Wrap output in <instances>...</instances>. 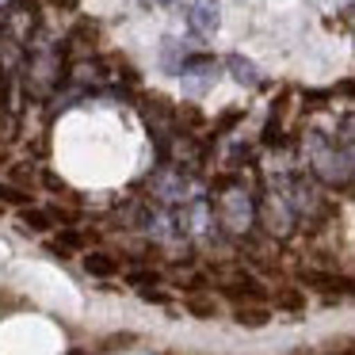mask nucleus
I'll use <instances>...</instances> for the list:
<instances>
[{"instance_id": "obj_15", "label": "nucleus", "mask_w": 355, "mask_h": 355, "mask_svg": "<svg viewBox=\"0 0 355 355\" xmlns=\"http://www.w3.org/2000/svg\"><path fill=\"white\" fill-rule=\"evenodd\" d=\"M12 180H16V184H27V180H31L35 184V164H16V168H12Z\"/></svg>"}, {"instance_id": "obj_4", "label": "nucleus", "mask_w": 355, "mask_h": 355, "mask_svg": "<svg viewBox=\"0 0 355 355\" xmlns=\"http://www.w3.org/2000/svg\"><path fill=\"white\" fill-rule=\"evenodd\" d=\"M222 24V8H218V0H195L191 8H187V27H191L199 39H210Z\"/></svg>"}, {"instance_id": "obj_20", "label": "nucleus", "mask_w": 355, "mask_h": 355, "mask_svg": "<svg viewBox=\"0 0 355 355\" xmlns=\"http://www.w3.org/2000/svg\"><path fill=\"white\" fill-rule=\"evenodd\" d=\"M0 214H4V207H0Z\"/></svg>"}, {"instance_id": "obj_9", "label": "nucleus", "mask_w": 355, "mask_h": 355, "mask_svg": "<svg viewBox=\"0 0 355 355\" xmlns=\"http://www.w3.org/2000/svg\"><path fill=\"white\" fill-rule=\"evenodd\" d=\"M268 321H271V309H263V306H241L237 309V324H245V329H263Z\"/></svg>"}, {"instance_id": "obj_1", "label": "nucleus", "mask_w": 355, "mask_h": 355, "mask_svg": "<svg viewBox=\"0 0 355 355\" xmlns=\"http://www.w3.org/2000/svg\"><path fill=\"white\" fill-rule=\"evenodd\" d=\"M218 225H222L230 237H245L252 230V218H256V202L252 195L245 191V184H237L233 176H225L218 184Z\"/></svg>"}, {"instance_id": "obj_7", "label": "nucleus", "mask_w": 355, "mask_h": 355, "mask_svg": "<svg viewBox=\"0 0 355 355\" xmlns=\"http://www.w3.org/2000/svg\"><path fill=\"white\" fill-rule=\"evenodd\" d=\"M85 271H88V275H96V279H111L119 271V260H115V256H107V252H88L85 256Z\"/></svg>"}, {"instance_id": "obj_16", "label": "nucleus", "mask_w": 355, "mask_h": 355, "mask_svg": "<svg viewBox=\"0 0 355 355\" xmlns=\"http://www.w3.org/2000/svg\"><path fill=\"white\" fill-rule=\"evenodd\" d=\"M141 298H146V302H157V306H164V302H168V294H164V291H153V286H146V291H141Z\"/></svg>"}, {"instance_id": "obj_12", "label": "nucleus", "mask_w": 355, "mask_h": 355, "mask_svg": "<svg viewBox=\"0 0 355 355\" xmlns=\"http://www.w3.org/2000/svg\"><path fill=\"white\" fill-rule=\"evenodd\" d=\"M184 309L195 313V317H214V302H207V298H187Z\"/></svg>"}, {"instance_id": "obj_5", "label": "nucleus", "mask_w": 355, "mask_h": 355, "mask_svg": "<svg viewBox=\"0 0 355 355\" xmlns=\"http://www.w3.org/2000/svg\"><path fill=\"white\" fill-rule=\"evenodd\" d=\"M222 294H230V298H237V302H260L263 286L256 283L252 275H237V279H230V283H222Z\"/></svg>"}, {"instance_id": "obj_19", "label": "nucleus", "mask_w": 355, "mask_h": 355, "mask_svg": "<svg viewBox=\"0 0 355 355\" xmlns=\"http://www.w3.org/2000/svg\"><path fill=\"white\" fill-rule=\"evenodd\" d=\"M69 355H85V352H69Z\"/></svg>"}, {"instance_id": "obj_14", "label": "nucleus", "mask_w": 355, "mask_h": 355, "mask_svg": "<svg viewBox=\"0 0 355 355\" xmlns=\"http://www.w3.org/2000/svg\"><path fill=\"white\" fill-rule=\"evenodd\" d=\"M126 283H134V286H153L157 275H153V271H130V275H126Z\"/></svg>"}, {"instance_id": "obj_2", "label": "nucleus", "mask_w": 355, "mask_h": 355, "mask_svg": "<svg viewBox=\"0 0 355 355\" xmlns=\"http://www.w3.org/2000/svg\"><path fill=\"white\" fill-rule=\"evenodd\" d=\"M309 168L324 184L347 187L352 184V149H340L336 153V146H329L324 138H313V146H309Z\"/></svg>"}, {"instance_id": "obj_11", "label": "nucleus", "mask_w": 355, "mask_h": 355, "mask_svg": "<svg viewBox=\"0 0 355 355\" xmlns=\"http://www.w3.org/2000/svg\"><path fill=\"white\" fill-rule=\"evenodd\" d=\"M19 222H24L27 230H39V233H46L50 225H54V218H50L46 210H24V214H19Z\"/></svg>"}, {"instance_id": "obj_8", "label": "nucleus", "mask_w": 355, "mask_h": 355, "mask_svg": "<svg viewBox=\"0 0 355 355\" xmlns=\"http://www.w3.org/2000/svg\"><path fill=\"white\" fill-rule=\"evenodd\" d=\"M302 283L313 286V291H347V286H352L347 279H336V275H329V271H306Z\"/></svg>"}, {"instance_id": "obj_6", "label": "nucleus", "mask_w": 355, "mask_h": 355, "mask_svg": "<svg viewBox=\"0 0 355 355\" xmlns=\"http://www.w3.org/2000/svg\"><path fill=\"white\" fill-rule=\"evenodd\" d=\"M225 65H230V73H233V80H237V85H248V88L260 85V73H256V65L248 62V58L230 54V58H225Z\"/></svg>"}, {"instance_id": "obj_10", "label": "nucleus", "mask_w": 355, "mask_h": 355, "mask_svg": "<svg viewBox=\"0 0 355 355\" xmlns=\"http://www.w3.org/2000/svg\"><path fill=\"white\" fill-rule=\"evenodd\" d=\"M0 202H12V207H31V191H24V187L16 184H0Z\"/></svg>"}, {"instance_id": "obj_13", "label": "nucleus", "mask_w": 355, "mask_h": 355, "mask_svg": "<svg viewBox=\"0 0 355 355\" xmlns=\"http://www.w3.org/2000/svg\"><path fill=\"white\" fill-rule=\"evenodd\" d=\"M275 306H283V309H302V306H306V294H298V291H279Z\"/></svg>"}, {"instance_id": "obj_17", "label": "nucleus", "mask_w": 355, "mask_h": 355, "mask_svg": "<svg viewBox=\"0 0 355 355\" xmlns=\"http://www.w3.org/2000/svg\"><path fill=\"white\" fill-rule=\"evenodd\" d=\"M8 4H12V0H0V8H8Z\"/></svg>"}, {"instance_id": "obj_3", "label": "nucleus", "mask_w": 355, "mask_h": 355, "mask_svg": "<svg viewBox=\"0 0 355 355\" xmlns=\"http://www.w3.org/2000/svg\"><path fill=\"white\" fill-rule=\"evenodd\" d=\"M260 222L268 233H279V237H286V233L294 230V210L291 202L283 199V195H263L260 202Z\"/></svg>"}, {"instance_id": "obj_18", "label": "nucleus", "mask_w": 355, "mask_h": 355, "mask_svg": "<svg viewBox=\"0 0 355 355\" xmlns=\"http://www.w3.org/2000/svg\"><path fill=\"white\" fill-rule=\"evenodd\" d=\"M157 4H172V0H157Z\"/></svg>"}]
</instances>
